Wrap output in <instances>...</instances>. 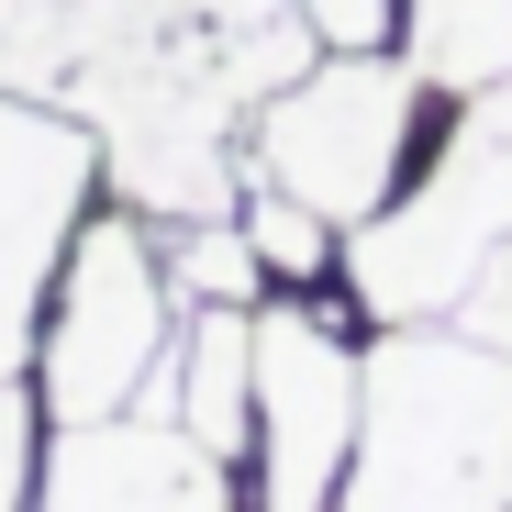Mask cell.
I'll return each mask as SVG.
<instances>
[{
    "label": "cell",
    "instance_id": "6da1fadb",
    "mask_svg": "<svg viewBox=\"0 0 512 512\" xmlns=\"http://www.w3.org/2000/svg\"><path fill=\"white\" fill-rule=\"evenodd\" d=\"M334 512H512V346L468 323H390Z\"/></svg>",
    "mask_w": 512,
    "mask_h": 512
},
{
    "label": "cell",
    "instance_id": "7a4b0ae2",
    "mask_svg": "<svg viewBox=\"0 0 512 512\" xmlns=\"http://www.w3.org/2000/svg\"><path fill=\"white\" fill-rule=\"evenodd\" d=\"M512 245V78L468 90L446 156L423 167V190L368 212L346 245V279L379 323H446L468 301V279Z\"/></svg>",
    "mask_w": 512,
    "mask_h": 512
},
{
    "label": "cell",
    "instance_id": "3957f363",
    "mask_svg": "<svg viewBox=\"0 0 512 512\" xmlns=\"http://www.w3.org/2000/svg\"><path fill=\"white\" fill-rule=\"evenodd\" d=\"M412 56H323L301 67L290 90L256 101V190H290L312 201L323 223H368L390 212V179H401V145H412Z\"/></svg>",
    "mask_w": 512,
    "mask_h": 512
},
{
    "label": "cell",
    "instance_id": "277c9868",
    "mask_svg": "<svg viewBox=\"0 0 512 512\" xmlns=\"http://www.w3.org/2000/svg\"><path fill=\"white\" fill-rule=\"evenodd\" d=\"M167 290L179 279H167V256L145 245L134 212H112L67 245V301L45 323V412L56 423H112V412L145 401V379L179 346Z\"/></svg>",
    "mask_w": 512,
    "mask_h": 512
},
{
    "label": "cell",
    "instance_id": "5b68a950",
    "mask_svg": "<svg viewBox=\"0 0 512 512\" xmlns=\"http://www.w3.org/2000/svg\"><path fill=\"white\" fill-rule=\"evenodd\" d=\"M357 390L368 357L323 312H256V457H268V512H334L357 457Z\"/></svg>",
    "mask_w": 512,
    "mask_h": 512
},
{
    "label": "cell",
    "instance_id": "8992f818",
    "mask_svg": "<svg viewBox=\"0 0 512 512\" xmlns=\"http://www.w3.org/2000/svg\"><path fill=\"white\" fill-rule=\"evenodd\" d=\"M90 179H101L90 123L0 90V379L34 357V301H45V268L67 256V234H78Z\"/></svg>",
    "mask_w": 512,
    "mask_h": 512
},
{
    "label": "cell",
    "instance_id": "52a82bcc",
    "mask_svg": "<svg viewBox=\"0 0 512 512\" xmlns=\"http://www.w3.org/2000/svg\"><path fill=\"white\" fill-rule=\"evenodd\" d=\"M45 512H234V479L201 435L156 412H112V423H67L45 457Z\"/></svg>",
    "mask_w": 512,
    "mask_h": 512
},
{
    "label": "cell",
    "instance_id": "ba28073f",
    "mask_svg": "<svg viewBox=\"0 0 512 512\" xmlns=\"http://www.w3.org/2000/svg\"><path fill=\"white\" fill-rule=\"evenodd\" d=\"M134 412H156V423H179V435H201L212 457H234L245 446V412H256V323L234 301H201L190 346L145 379Z\"/></svg>",
    "mask_w": 512,
    "mask_h": 512
},
{
    "label": "cell",
    "instance_id": "9c48e42d",
    "mask_svg": "<svg viewBox=\"0 0 512 512\" xmlns=\"http://www.w3.org/2000/svg\"><path fill=\"white\" fill-rule=\"evenodd\" d=\"M423 90H490L512 78V0H401Z\"/></svg>",
    "mask_w": 512,
    "mask_h": 512
},
{
    "label": "cell",
    "instance_id": "30bf717a",
    "mask_svg": "<svg viewBox=\"0 0 512 512\" xmlns=\"http://www.w3.org/2000/svg\"><path fill=\"white\" fill-rule=\"evenodd\" d=\"M167 279H179L190 301H234L245 312V290L268 279V256L245 245V223L223 212V223H179V256H167Z\"/></svg>",
    "mask_w": 512,
    "mask_h": 512
},
{
    "label": "cell",
    "instance_id": "8fae6325",
    "mask_svg": "<svg viewBox=\"0 0 512 512\" xmlns=\"http://www.w3.org/2000/svg\"><path fill=\"white\" fill-rule=\"evenodd\" d=\"M234 223H245V245L268 256L279 279H323V268H334V223H323L312 201H290V190H245Z\"/></svg>",
    "mask_w": 512,
    "mask_h": 512
},
{
    "label": "cell",
    "instance_id": "7c38bea8",
    "mask_svg": "<svg viewBox=\"0 0 512 512\" xmlns=\"http://www.w3.org/2000/svg\"><path fill=\"white\" fill-rule=\"evenodd\" d=\"M301 23H312L323 56H368V45H390L401 0H301Z\"/></svg>",
    "mask_w": 512,
    "mask_h": 512
},
{
    "label": "cell",
    "instance_id": "4fadbf2b",
    "mask_svg": "<svg viewBox=\"0 0 512 512\" xmlns=\"http://www.w3.org/2000/svg\"><path fill=\"white\" fill-rule=\"evenodd\" d=\"M23 479H34V401L0 379V512H23Z\"/></svg>",
    "mask_w": 512,
    "mask_h": 512
}]
</instances>
